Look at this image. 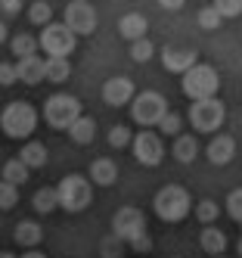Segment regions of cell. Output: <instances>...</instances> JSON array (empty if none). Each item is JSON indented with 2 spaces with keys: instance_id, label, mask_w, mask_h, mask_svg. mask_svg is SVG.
<instances>
[{
  "instance_id": "17",
  "label": "cell",
  "mask_w": 242,
  "mask_h": 258,
  "mask_svg": "<svg viewBox=\"0 0 242 258\" xmlns=\"http://www.w3.org/2000/svg\"><path fill=\"white\" fill-rule=\"evenodd\" d=\"M16 78L22 81V84H41L44 81V59L37 56H25V59H19L16 66Z\"/></svg>"
},
{
  "instance_id": "2",
  "label": "cell",
  "mask_w": 242,
  "mask_h": 258,
  "mask_svg": "<svg viewBox=\"0 0 242 258\" xmlns=\"http://www.w3.org/2000/svg\"><path fill=\"white\" fill-rule=\"evenodd\" d=\"M180 87H183V94L190 100H208V97H217L220 75H217V69L205 66V62H196L193 69H186L180 75Z\"/></svg>"
},
{
  "instance_id": "31",
  "label": "cell",
  "mask_w": 242,
  "mask_h": 258,
  "mask_svg": "<svg viewBox=\"0 0 242 258\" xmlns=\"http://www.w3.org/2000/svg\"><path fill=\"white\" fill-rule=\"evenodd\" d=\"M180 127H183V121H180L177 112H171V109H168V112L158 118V134H171V137H177Z\"/></svg>"
},
{
  "instance_id": "25",
  "label": "cell",
  "mask_w": 242,
  "mask_h": 258,
  "mask_svg": "<svg viewBox=\"0 0 242 258\" xmlns=\"http://www.w3.org/2000/svg\"><path fill=\"white\" fill-rule=\"evenodd\" d=\"M68 75H71V66H68V59H56V56L44 59V78H47V81H53V84H62Z\"/></svg>"
},
{
  "instance_id": "14",
  "label": "cell",
  "mask_w": 242,
  "mask_h": 258,
  "mask_svg": "<svg viewBox=\"0 0 242 258\" xmlns=\"http://www.w3.org/2000/svg\"><path fill=\"white\" fill-rule=\"evenodd\" d=\"M199 246H202V252L205 255H223L227 252V233H223L220 227H214V224H205L202 227V233H199Z\"/></svg>"
},
{
  "instance_id": "42",
  "label": "cell",
  "mask_w": 242,
  "mask_h": 258,
  "mask_svg": "<svg viewBox=\"0 0 242 258\" xmlns=\"http://www.w3.org/2000/svg\"><path fill=\"white\" fill-rule=\"evenodd\" d=\"M4 41H7V22L0 19V44H4Z\"/></svg>"
},
{
  "instance_id": "45",
  "label": "cell",
  "mask_w": 242,
  "mask_h": 258,
  "mask_svg": "<svg viewBox=\"0 0 242 258\" xmlns=\"http://www.w3.org/2000/svg\"><path fill=\"white\" fill-rule=\"evenodd\" d=\"M211 258H223V255H211Z\"/></svg>"
},
{
  "instance_id": "24",
  "label": "cell",
  "mask_w": 242,
  "mask_h": 258,
  "mask_svg": "<svg viewBox=\"0 0 242 258\" xmlns=\"http://www.w3.org/2000/svg\"><path fill=\"white\" fill-rule=\"evenodd\" d=\"M31 206L37 215H50L59 209V196H56V187H44V190H37L34 199H31Z\"/></svg>"
},
{
  "instance_id": "44",
  "label": "cell",
  "mask_w": 242,
  "mask_h": 258,
  "mask_svg": "<svg viewBox=\"0 0 242 258\" xmlns=\"http://www.w3.org/2000/svg\"><path fill=\"white\" fill-rule=\"evenodd\" d=\"M0 258H16V255L13 252H0Z\"/></svg>"
},
{
  "instance_id": "6",
  "label": "cell",
  "mask_w": 242,
  "mask_h": 258,
  "mask_svg": "<svg viewBox=\"0 0 242 258\" xmlns=\"http://www.w3.org/2000/svg\"><path fill=\"white\" fill-rule=\"evenodd\" d=\"M223 118H227V106H223L217 97L193 100V106H190V124L199 134H214L223 124Z\"/></svg>"
},
{
  "instance_id": "34",
  "label": "cell",
  "mask_w": 242,
  "mask_h": 258,
  "mask_svg": "<svg viewBox=\"0 0 242 258\" xmlns=\"http://www.w3.org/2000/svg\"><path fill=\"white\" fill-rule=\"evenodd\" d=\"M227 212H230V218L236 221V224H242V187L227 196Z\"/></svg>"
},
{
  "instance_id": "37",
  "label": "cell",
  "mask_w": 242,
  "mask_h": 258,
  "mask_svg": "<svg viewBox=\"0 0 242 258\" xmlns=\"http://www.w3.org/2000/svg\"><path fill=\"white\" fill-rule=\"evenodd\" d=\"M19 78H16V66L13 62H0V84L4 87H13Z\"/></svg>"
},
{
  "instance_id": "15",
  "label": "cell",
  "mask_w": 242,
  "mask_h": 258,
  "mask_svg": "<svg viewBox=\"0 0 242 258\" xmlns=\"http://www.w3.org/2000/svg\"><path fill=\"white\" fill-rule=\"evenodd\" d=\"M146 31H149V22H146L143 13H124L121 19H118V34H121L124 41L146 38Z\"/></svg>"
},
{
  "instance_id": "10",
  "label": "cell",
  "mask_w": 242,
  "mask_h": 258,
  "mask_svg": "<svg viewBox=\"0 0 242 258\" xmlns=\"http://www.w3.org/2000/svg\"><path fill=\"white\" fill-rule=\"evenodd\" d=\"M112 233H115L121 243H134L137 236L146 233V218L137 206H124L115 212V218H112Z\"/></svg>"
},
{
  "instance_id": "12",
  "label": "cell",
  "mask_w": 242,
  "mask_h": 258,
  "mask_svg": "<svg viewBox=\"0 0 242 258\" xmlns=\"http://www.w3.org/2000/svg\"><path fill=\"white\" fill-rule=\"evenodd\" d=\"M199 62V53L193 47H165L162 50V66L171 75H183L186 69H193Z\"/></svg>"
},
{
  "instance_id": "26",
  "label": "cell",
  "mask_w": 242,
  "mask_h": 258,
  "mask_svg": "<svg viewBox=\"0 0 242 258\" xmlns=\"http://www.w3.org/2000/svg\"><path fill=\"white\" fill-rule=\"evenodd\" d=\"M10 50H13V56H16V59L34 56V53H37V38H31V34H25V31H19L16 38L10 41Z\"/></svg>"
},
{
  "instance_id": "35",
  "label": "cell",
  "mask_w": 242,
  "mask_h": 258,
  "mask_svg": "<svg viewBox=\"0 0 242 258\" xmlns=\"http://www.w3.org/2000/svg\"><path fill=\"white\" fill-rule=\"evenodd\" d=\"M109 143L115 146V150L127 146V143H130V127H124V124H115V127L109 131Z\"/></svg>"
},
{
  "instance_id": "23",
  "label": "cell",
  "mask_w": 242,
  "mask_h": 258,
  "mask_svg": "<svg viewBox=\"0 0 242 258\" xmlns=\"http://www.w3.org/2000/svg\"><path fill=\"white\" fill-rule=\"evenodd\" d=\"M0 177H4L7 183H13V187H22V183H28L31 171L22 165V159L16 156V159H7V162H4V174H0Z\"/></svg>"
},
{
  "instance_id": "40",
  "label": "cell",
  "mask_w": 242,
  "mask_h": 258,
  "mask_svg": "<svg viewBox=\"0 0 242 258\" xmlns=\"http://www.w3.org/2000/svg\"><path fill=\"white\" fill-rule=\"evenodd\" d=\"M183 4H186V0H158V7H162V10H168V13H177Z\"/></svg>"
},
{
  "instance_id": "30",
  "label": "cell",
  "mask_w": 242,
  "mask_h": 258,
  "mask_svg": "<svg viewBox=\"0 0 242 258\" xmlns=\"http://www.w3.org/2000/svg\"><path fill=\"white\" fill-rule=\"evenodd\" d=\"M28 19H31L34 25H50V19H53V10H50V4H47V0H37V4H31V10H28Z\"/></svg>"
},
{
  "instance_id": "19",
  "label": "cell",
  "mask_w": 242,
  "mask_h": 258,
  "mask_svg": "<svg viewBox=\"0 0 242 258\" xmlns=\"http://www.w3.org/2000/svg\"><path fill=\"white\" fill-rule=\"evenodd\" d=\"M90 180L97 183V187H112V183L118 180V165L112 159H93L90 165Z\"/></svg>"
},
{
  "instance_id": "1",
  "label": "cell",
  "mask_w": 242,
  "mask_h": 258,
  "mask_svg": "<svg viewBox=\"0 0 242 258\" xmlns=\"http://www.w3.org/2000/svg\"><path fill=\"white\" fill-rule=\"evenodd\" d=\"M152 209L162 221H168V224H180L183 218H190L193 212V199L190 193H186L183 187H177V183H168V187H162L152 199Z\"/></svg>"
},
{
  "instance_id": "39",
  "label": "cell",
  "mask_w": 242,
  "mask_h": 258,
  "mask_svg": "<svg viewBox=\"0 0 242 258\" xmlns=\"http://www.w3.org/2000/svg\"><path fill=\"white\" fill-rule=\"evenodd\" d=\"M0 10H4L7 16H16L19 10H22V0H0Z\"/></svg>"
},
{
  "instance_id": "9",
  "label": "cell",
  "mask_w": 242,
  "mask_h": 258,
  "mask_svg": "<svg viewBox=\"0 0 242 258\" xmlns=\"http://www.w3.org/2000/svg\"><path fill=\"white\" fill-rule=\"evenodd\" d=\"M130 150H134V159L140 165H146V168H155L165 159V143L155 131H149V127H143L140 134L130 137Z\"/></svg>"
},
{
  "instance_id": "4",
  "label": "cell",
  "mask_w": 242,
  "mask_h": 258,
  "mask_svg": "<svg viewBox=\"0 0 242 258\" xmlns=\"http://www.w3.org/2000/svg\"><path fill=\"white\" fill-rule=\"evenodd\" d=\"M56 196H59V209L78 215L90 206L93 190H90V180L84 174H65L59 180V187H56Z\"/></svg>"
},
{
  "instance_id": "33",
  "label": "cell",
  "mask_w": 242,
  "mask_h": 258,
  "mask_svg": "<svg viewBox=\"0 0 242 258\" xmlns=\"http://www.w3.org/2000/svg\"><path fill=\"white\" fill-rule=\"evenodd\" d=\"M211 7L217 10L220 19H236V16H242V0H214Z\"/></svg>"
},
{
  "instance_id": "32",
  "label": "cell",
  "mask_w": 242,
  "mask_h": 258,
  "mask_svg": "<svg viewBox=\"0 0 242 258\" xmlns=\"http://www.w3.org/2000/svg\"><path fill=\"white\" fill-rule=\"evenodd\" d=\"M196 22H199V28H205V31H214V28H220V16H217V10L214 7H202L199 10V16H196Z\"/></svg>"
},
{
  "instance_id": "18",
  "label": "cell",
  "mask_w": 242,
  "mask_h": 258,
  "mask_svg": "<svg viewBox=\"0 0 242 258\" xmlns=\"http://www.w3.org/2000/svg\"><path fill=\"white\" fill-rule=\"evenodd\" d=\"M13 239L19 246H25V249H37L41 246V239H44V230L37 221H19L16 230H13Z\"/></svg>"
},
{
  "instance_id": "36",
  "label": "cell",
  "mask_w": 242,
  "mask_h": 258,
  "mask_svg": "<svg viewBox=\"0 0 242 258\" xmlns=\"http://www.w3.org/2000/svg\"><path fill=\"white\" fill-rule=\"evenodd\" d=\"M100 252H103V258H121V239H118L115 233H109V236L103 239Z\"/></svg>"
},
{
  "instance_id": "13",
  "label": "cell",
  "mask_w": 242,
  "mask_h": 258,
  "mask_svg": "<svg viewBox=\"0 0 242 258\" xmlns=\"http://www.w3.org/2000/svg\"><path fill=\"white\" fill-rule=\"evenodd\" d=\"M134 81L130 78H124V75H118V78H109L106 84H103V100L109 103V106H124V103H130L134 100Z\"/></svg>"
},
{
  "instance_id": "43",
  "label": "cell",
  "mask_w": 242,
  "mask_h": 258,
  "mask_svg": "<svg viewBox=\"0 0 242 258\" xmlns=\"http://www.w3.org/2000/svg\"><path fill=\"white\" fill-rule=\"evenodd\" d=\"M236 252H239V258H242V236H239V243H236Z\"/></svg>"
},
{
  "instance_id": "38",
  "label": "cell",
  "mask_w": 242,
  "mask_h": 258,
  "mask_svg": "<svg viewBox=\"0 0 242 258\" xmlns=\"http://www.w3.org/2000/svg\"><path fill=\"white\" fill-rule=\"evenodd\" d=\"M134 252H140V255H146V252H152V239H149V233H143V236H137L134 243H127Z\"/></svg>"
},
{
  "instance_id": "8",
  "label": "cell",
  "mask_w": 242,
  "mask_h": 258,
  "mask_svg": "<svg viewBox=\"0 0 242 258\" xmlns=\"http://www.w3.org/2000/svg\"><path fill=\"white\" fill-rule=\"evenodd\" d=\"M168 112V103L162 94H155V90H143V94H134V100H130V118H134L140 127H152L158 124V118Z\"/></svg>"
},
{
  "instance_id": "3",
  "label": "cell",
  "mask_w": 242,
  "mask_h": 258,
  "mask_svg": "<svg viewBox=\"0 0 242 258\" xmlns=\"http://www.w3.org/2000/svg\"><path fill=\"white\" fill-rule=\"evenodd\" d=\"M34 127H37V112H34V106L25 103V100L10 103L4 109V115H0V131H4L7 137H13V140L31 137Z\"/></svg>"
},
{
  "instance_id": "11",
  "label": "cell",
  "mask_w": 242,
  "mask_h": 258,
  "mask_svg": "<svg viewBox=\"0 0 242 258\" xmlns=\"http://www.w3.org/2000/svg\"><path fill=\"white\" fill-rule=\"evenodd\" d=\"M62 25L74 34V38H78V34H93V28H97V10H93L87 0H68Z\"/></svg>"
},
{
  "instance_id": "28",
  "label": "cell",
  "mask_w": 242,
  "mask_h": 258,
  "mask_svg": "<svg viewBox=\"0 0 242 258\" xmlns=\"http://www.w3.org/2000/svg\"><path fill=\"white\" fill-rule=\"evenodd\" d=\"M16 206H19V187H13V183L0 177V212H10Z\"/></svg>"
},
{
  "instance_id": "29",
  "label": "cell",
  "mask_w": 242,
  "mask_h": 258,
  "mask_svg": "<svg viewBox=\"0 0 242 258\" xmlns=\"http://www.w3.org/2000/svg\"><path fill=\"white\" fill-rule=\"evenodd\" d=\"M217 202L214 199H199L196 202V218L202 221V224H214V221H217Z\"/></svg>"
},
{
  "instance_id": "5",
  "label": "cell",
  "mask_w": 242,
  "mask_h": 258,
  "mask_svg": "<svg viewBox=\"0 0 242 258\" xmlns=\"http://www.w3.org/2000/svg\"><path fill=\"white\" fill-rule=\"evenodd\" d=\"M81 100L71 97V94H53L47 103H44V118L50 127L56 131H68L74 118H81Z\"/></svg>"
},
{
  "instance_id": "41",
  "label": "cell",
  "mask_w": 242,
  "mask_h": 258,
  "mask_svg": "<svg viewBox=\"0 0 242 258\" xmlns=\"http://www.w3.org/2000/svg\"><path fill=\"white\" fill-rule=\"evenodd\" d=\"M19 258H47V255H44V252H37V249H28L25 255H19Z\"/></svg>"
},
{
  "instance_id": "27",
  "label": "cell",
  "mask_w": 242,
  "mask_h": 258,
  "mask_svg": "<svg viewBox=\"0 0 242 258\" xmlns=\"http://www.w3.org/2000/svg\"><path fill=\"white\" fill-rule=\"evenodd\" d=\"M155 56V44L152 41H149V38H137V41H130V59H134V62H149V59H152Z\"/></svg>"
},
{
  "instance_id": "22",
  "label": "cell",
  "mask_w": 242,
  "mask_h": 258,
  "mask_svg": "<svg viewBox=\"0 0 242 258\" xmlns=\"http://www.w3.org/2000/svg\"><path fill=\"white\" fill-rule=\"evenodd\" d=\"M93 134H97V121H93L90 115H81V118H74L71 127H68V137L78 143V146H87L93 143Z\"/></svg>"
},
{
  "instance_id": "7",
  "label": "cell",
  "mask_w": 242,
  "mask_h": 258,
  "mask_svg": "<svg viewBox=\"0 0 242 258\" xmlns=\"http://www.w3.org/2000/svg\"><path fill=\"white\" fill-rule=\"evenodd\" d=\"M37 47H44L47 56L68 59L74 53V47H78V38H74L62 22H50V25H44V34L37 38Z\"/></svg>"
},
{
  "instance_id": "20",
  "label": "cell",
  "mask_w": 242,
  "mask_h": 258,
  "mask_svg": "<svg viewBox=\"0 0 242 258\" xmlns=\"http://www.w3.org/2000/svg\"><path fill=\"white\" fill-rule=\"evenodd\" d=\"M171 156L183 165H190L196 156H199V140L196 134H177L174 137V146H171Z\"/></svg>"
},
{
  "instance_id": "21",
  "label": "cell",
  "mask_w": 242,
  "mask_h": 258,
  "mask_svg": "<svg viewBox=\"0 0 242 258\" xmlns=\"http://www.w3.org/2000/svg\"><path fill=\"white\" fill-rule=\"evenodd\" d=\"M19 159H22V165H25L28 171L44 168V165H47V146L37 143V140H28V143L22 146V153H19Z\"/></svg>"
},
{
  "instance_id": "16",
  "label": "cell",
  "mask_w": 242,
  "mask_h": 258,
  "mask_svg": "<svg viewBox=\"0 0 242 258\" xmlns=\"http://www.w3.org/2000/svg\"><path fill=\"white\" fill-rule=\"evenodd\" d=\"M236 156V140L227 134H217L208 143V162L211 165H230V159Z\"/></svg>"
}]
</instances>
